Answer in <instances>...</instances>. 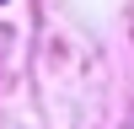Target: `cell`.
<instances>
[]
</instances>
